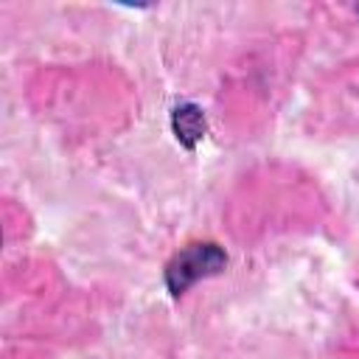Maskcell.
I'll use <instances>...</instances> for the list:
<instances>
[{"instance_id": "cell-1", "label": "cell", "mask_w": 359, "mask_h": 359, "mask_svg": "<svg viewBox=\"0 0 359 359\" xmlns=\"http://www.w3.org/2000/svg\"><path fill=\"white\" fill-rule=\"evenodd\" d=\"M227 266V252L213 241H196L180 250L165 266V286L174 297L185 294L194 283L219 275Z\"/></svg>"}, {"instance_id": "cell-2", "label": "cell", "mask_w": 359, "mask_h": 359, "mask_svg": "<svg viewBox=\"0 0 359 359\" xmlns=\"http://www.w3.org/2000/svg\"><path fill=\"white\" fill-rule=\"evenodd\" d=\"M171 126H174L177 140H180L185 149H194V146L205 137V129H208L205 115H202V109H199L196 104H180V107H174V112H171Z\"/></svg>"}]
</instances>
